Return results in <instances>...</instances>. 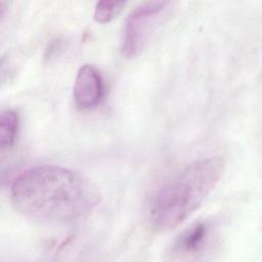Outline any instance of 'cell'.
<instances>
[{
	"label": "cell",
	"instance_id": "obj_1",
	"mask_svg": "<svg viewBox=\"0 0 262 262\" xmlns=\"http://www.w3.org/2000/svg\"><path fill=\"white\" fill-rule=\"evenodd\" d=\"M97 186L83 174L56 165L31 167L10 186V200L26 218L64 226L88 217L100 202Z\"/></svg>",
	"mask_w": 262,
	"mask_h": 262
},
{
	"label": "cell",
	"instance_id": "obj_2",
	"mask_svg": "<svg viewBox=\"0 0 262 262\" xmlns=\"http://www.w3.org/2000/svg\"><path fill=\"white\" fill-rule=\"evenodd\" d=\"M225 161L220 157L195 160L166 178L151 194L147 217L157 231L177 227L195 211L220 181Z\"/></svg>",
	"mask_w": 262,
	"mask_h": 262
},
{
	"label": "cell",
	"instance_id": "obj_3",
	"mask_svg": "<svg viewBox=\"0 0 262 262\" xmlns=\"http://www.w3.org/2000/svg\"><path fill=\"white\" fill-rule=\"evenodd\" d=\"M170 4V1H146L128 14L122 37V53L127 58L136 56L144 48L160 15Z\"/></svg>",
	"mask_w": 262,
	"mask_h": 262
},
{
	"label": "cell",
	"instance_id": "obj_4",
	"mask_svg": "<svg viewBox=\"0 0 262 262\" xmlns=\"http://www.w3.org/2000/svg\"><path fill=\"white\" fill-rule=\"evenodd\" d=\"M104 95L103 78L99 70L90 63L83 64L75 79L74 99L81 110H90L97 106Z\"/></svg>",
	"mask_w": 262,
	"mask_h": 262
},
{
	"label": "cell",
	"instance_id": "obj_5",
	"mask_svg": "<svg viewBox=\"0 0 262 262\" xmlns=\"http://www.w3.org/2000/svg\"><path fill=\"white\" fill-rule=\"evenodd\" d=\"M212 225L200 221L187 228L175 242L173 253L177 255H196L205 250L211 236Z\"/></svg>",
	"mask_w": 262,
	"mask_h": 262
},
{
	"label": "cell",
	"instance_id": "obj_6",
	"mask_svg": "<svg viewBox=\"0 0 262 262\" xmlns=\"http://www.w3.org/2000/svg\"><path fill=\"white\" fill-rule=\"evenodd\" d=\"M19 127L18 114L11 108L2 110L0 113V148H10L16 138Z\"/></svg>",
	"mask_w": 262,
	"mask_h": 262
},
{
	"label": "cell",
	"instance_id": "obj_7",
	"mask_svg": "<svg viewBox=\"0 0 262 262\" xmlns=\"http://www.w3.org/2000/svg\"><path fill=\"white\" fill-rule=\"evenodd\" d=\"M125 5V1H99L95 4L94 19L97 23L106 24L114 19Z\"/></svg>",
	"mask_w": 262,
	"mask_h": 262
}]
</instances>
